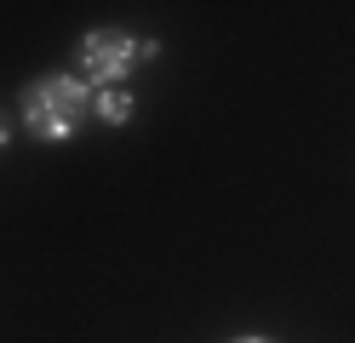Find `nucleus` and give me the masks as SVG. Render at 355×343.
I'll return each instance as SVG.
<instances>
[{
    "instance_id": "39448f33",
    "label": "nucleus",
    "mask_w": 355,
    "mask_h": 343,
    "mask_svg": "<svg viewBox=\"0 0 355 343\" xmlns=\"http://www.w3.org/2000/svg\"><path fill=\"white\" fill-rule=\"evenodd\" d=\"M235 343H270V337H235Z\"/></svg>"
},
{
    "instance_id": "20e7f679",
    "label": "nucleus",
    "mask_w": 355,
    "mask_h": 343,
    "mask_svg": "<svg viewBox=\"0 0 355 343\" xmlns=\"http://www.w3.org/2000/svg\"><path fill=\"white\" fill-rule=\"evenodd\" d=\"M6 132H12V126H6V114H0V149H6Z\"/></svg>"
},
{
    "instance_id": "f03ea898",
    "label": "nucleus",
    "mask_w": 355,
    "mask_h": 343,
    "mask_svg": "<svg viewBox=\"0 0 355 343\" xmlns=\"http://www.w3.org/2000/svg\"><path fill=\"white\" fill-rule=\"evenodd\" d=\"M75 63H80V75L92 80V86H115V80L132 75V63H138V46H132L126 29H92V35H80Z\"/></svg>"
},
{
    "instance_id": "f257e3e1",
    "label": "nucleus",
    "mask_w": 355,
    "mask_h": 343,
    "mask_svg": "<svg viewBox=\"0 0 355 343\" xmlns=\"http://www.w3.org/2000/svg\"><path fill=\"white\" fill-rule=\"evenodd\" d=\"M24 126L40 137V143H58V137H69L80 121H86V109H92V98H86V80L75 75H40L24 86Z\"/></svg>"
},
{
    "instance_id": "7ed1b4c3",
    "label": "nucleus",
    "mask_w": 355,
    "mask_h": 343,
    "mask_svg": "<svg viewBox=\"0 0 355 343\" xmlns=\"http://www.w3.org/2000/svg\"><path fill=\"white\" fill-rule=\"evenodd\" d=\"M92 109H98L103 126H126V121H132V98H126L121 86H103L98 98H92Z\"/></svg>"
}]
</instances>
